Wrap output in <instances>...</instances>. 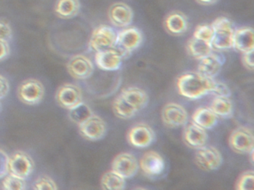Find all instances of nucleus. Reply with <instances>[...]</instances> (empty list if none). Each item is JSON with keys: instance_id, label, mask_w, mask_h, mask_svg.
Wrapping results in <instances>:
<instances>
[{"instance_id": "ddd939ff", "label": "nucleus", "mask_w": 254, "mask_h": 190, "mask_svg": "<svg viewBox=\"0 0 254 190\" xmlns=\"http://www.w3.org/2000/svg\"><path fill=\"white\" fill-rule=\"evenodd\" d=\"M155 139V133L151 126L145 123H139L133 126L127 135L130 145L136 148H146L152 144Z\"/></svg>"}, {"instance_id": "bb28decb", "label": "nucleus", "mask_w": 254, "mask_h": 190, "mask_svg": "<svg viewBox=\"0 0 254 190\" xmlns=\"http://www.w3.org/2000/svg\"><path fill=\"white\" fill-rule=\"evenodd\" d=\"M209 108L218 117L227 118L231 117L233 114V103L229 97L216 96L212 101Z\"/></svg>"}, {"instance_id": "c756f323", "label": "nucleus", "mask_w": 254, "mask_h": 190, "mask_svg": "<svg viewBox=\"0 0 254 190\" xmlns=\"http://www.w3.org/2000/svg\"><path fill=\"white\" fill-rule=\"evenodd\" d=\"M2 186L7 190H23L26 189V180L21 179L14 176L11 174H8L3 178Z\"/></svg>"}, {"instance_id": "5701e85b", "label": "nucleus", "mask_w": 254, "mask_h": 190, "mask_svg": "<svg viewBox=\"0 0 254 190\" xmlns=\"http://www.w3.org/2000/svg\"><path fill=\"white\" fill-rule=\"evenodd\" d=\"M80 10L79 0H57L55 5L56 14L62 19H72L79 13Z\"/></svg>"}, {"instance_id": "dca6fc26", "label": "nucleus", "mask_w": 254, "mask_h": 190, "mask_svg": "<svg viewBox=\"0 0 254 190\" xmlns=\"http://www.w3.org/2000/svg\"><path fill=\"white\" fill-rule=\"evenodd\" d=\"M139 166L147 176H159L164 171L165 161L157 151H149L143 154L139 160Z\"/></svg>"}, {"instance_id": "c85d7f7f", "label": "nucleus", "mask_w": 254, "mask_h": 190, "mask_svg": "<svg viewBox=\"0 0 254 190\" xmlns=\"http://www.w3.org/2000/svg\"><path fill=\"white\" fill-rule=\"evenodd\" d=\"M93 114L91 108L84 102H81L76 106L69 110V119L78 126L84 123Z\"/></svg>"}, {"instance_id": "f8f14e48", "label": "nucleus", "mask_w": 254, "mask_h": 190, "mask_svg": "<svg viewBox=\"0 0 254 190\" xmlns=\"http://www.w3.org/2000/svg\"><path fill=\"white\" fill-rule=\"evenodd\" d=\"M81 135L89 141H96L102 139L107 132L106 123L99 116H90L84 123L78 126Z\"/></svg>"}, {"instance_id": "473e14b6", "label": "nucleus", "mask_w": 254, "mask_h": 190, "mask_svg": "<svg viewBox=\"0 0 254 190\" xmlns=\"http://www.w3.org/2000/svg\"><path fill=\"white\" fill-rule=\"evenodd\" d=\"M33 189L35 190H56L57 184L48 176H41L34 182Z\"/></svg>"}, {"instance_id": "20e7f679", "label": "nucleus", "mask_w": 254, "mask_h": 190, "mask_svg": "<svg viewBox=\"0 0 254 190\" xmlns=\"http://www.w3.org/2000/svg\"><path fill=\"white\" fill-rule=\"evenodd\" d=\"M117 33L109 25H100L93 31L89 42L92 50L98 52L115 48Z\"/></svg>"}, {"instance_id": "a211bd4d", "label": "nucleus", "mask_w": 254, "mask_h": 190, "mask_svg": "<svg viewBox=\"0 0 254 190\" xmlns=\"http://www.w3.org/2000/svg\"><path fill=\"white\" fill-rule=\"evenodd\" d=\"M225 62V57L220 53H209L200 59L197 72L208 78L214 79L221 71Z\"/></svg>"}, {"instance_id": "9b49d317", "label": "nucleus", "mask_w": 254, "mask_h": 190, "mask_svg": "<svg viewBox=\"0 0 254 190\" xmlns=\"http://www.w3.org/2000/svg\"><path fill=\"white\" fill-rule=\"evenodd\" d=\"M163 123L171 128L185 126L188 122V113L183 105L175 102L166 104L162 111Z\"/></svg>"}, {"instance_id": "f03ea898", "label": "nucleus", "mask_w": 254, "mask_h": 190, "mask_svg": "<svg viewBox=\"0 0 254 190\" xmlns=\"http://www.w3.org/2000/svg\"><path fill=\"white\" fill-rule=\"evenodd\" d=\"M213 30L212 45L217 50L233 48L235 28L233 22L227 17L221 16L215 19L211 24Z\"/></svg>"}, {"instance_id": "393cba45", "label": "nucleus", "mask_w": 254, "mask_h": 190, "mask_svg": "<svg viewBox=\"0 0 254 190\" xmlns=\"http://www.w3.org/2000/svg\"><path fill=\"white\" fill-rule=\"evenodd\" d=\"M213 49L212 43L194 38V37L189 41L187 45L189 53L194 59L198 60H200L209 53H212Z\"/></svg>"}, {"instance_id": "0eeeda50", "label": "nucleus", "mask_w": 254, "mask_h": 190, "mask_svg": "<svg viewBox=\"0 0 254 190\" xmlns=\"http://www.w3.org/2000/svg\"><path fill=\"white\" fill-rule=\"evenodd\" d=\"M229 144L230 148L239 154H251L254 152V134L248 128H237L230 135Z\"/></svg>"}, {"instance_id": "4be33fe9", "label": "nucleus", "mask_w": 254, "mask_h": 190, "mask_svg": "<svg viewBox=\"0 0 254 190\" xmlns=\"http://www.w3.org/2000/svg\"><path fill=\"white\" fill-rule=\"evenodd\" d=\"M165 27L168 32L172 35H182L188 30V19L181 12H172L165 19Z\"/></svg>"}, {"instance_id": "7ed1b4c3", "label": "nucleus", "mask_w": 254, "mask_h": 190, "mask_svg": "<svg viewBox=\"0 0 254 190\" xmlns=\"http://www.w3.org/2000/svg\"><path fill=\"white\" fill-rule=\"evenodd\" d=\"M143 41L140 30L134 27H127L117 33L115 48L123 58L127 57L132 52L139 48Z\"/></svg>"}, {"instance_id": "ea45409f", "label": "nucleus", "mask_w": 254, "mask_h": 190, "mask_svg": "<svg viewBox=\"0 0 254 190\" xmlns=\"http://www.w3.org/2000/svg\"><path fill=\"white\" fill-rule=\"evenodd\" d=\"M199 4H203V5H210V4H215L218 0H196Z\"/></svg>"}, {"instance_id": "a878e982", "label": "nucleus", "mask_w": 254, "mask_h": 190, "mask_svg": "<svg viewBox=\"0 0 254 190\" xmlns=\"http://www.w3.org/2000/svg\"><path fill=\"white\" fill-rule=\"evenodd\" d=\"M101 186L103 190H124L126 187V181L124 178L111 170L104 174L101 180Z\"/></svg>"}, {"instance_id": "aec40b11", "label": "nucleus", "mask_w": 254, "mask_h": 190, "mask_svg": "<svg viewBox=\"0 0 254 190\" xmlns=\"http://www.w3.org/2000/svg\"><path fill=\"white\" fill-rule=\"evenodd\" d=\"M233 48L242 53L254 50V29L251 27H243L235 30Z\"/></svg>"}, {"instance_id": "72a5a7b5", "label": "nucleus", "mask_w": 254, "mask_h": 190, "mask_svg": "<svg viewBox=\"0 0 254 190\" xmlns=\"http://www.w3.org/2000/svg\"><path fill=\"white\" fill-rule=\"evenodd\" d=\"M211 93L213 94L215 96H223V97H229L231 95V92L225 83L215 81V80L214 81V86Z\"/></svg>"}, {"instance_id": "f257e3e1", "label": "nucleus", "mask_w": 254, "mask_h": 190, "mask_svg": "<svg viewBox=\"0 0 254 190\" xmlns=\"http://www.w3.org/2000/svg\"><path fill=\"white\" fill-rule=\"evenodd\" d=\"M214 79L208 78L198 72L183 74L177 82L179 93L191 99H199L211 93L214 86Z\"/></svg>"}, {"instance_id": "9d476101", "label": "nucleus", "mask_w": 254, "mask_h": 190, "mask_svg": "<svg viewBox=\"0 0 254 190\" xmlns=\"http://www.w3.org/2000/svg\"><path fill=\"white\" fill-rule=\"evenodd\" d=\"M56 100L62 108L71 109L83 102L81 89L75 85L66 83L58 89Z\"/></svg>"}, {"instance_id": "6e6552de", "label": "nucleus", "mask_w": 254, "mask_h": 190, "mask_svg": "<svg viewBox=\"0 0 254 190\" xmlns=\"http://www.w3.org/2000/svg\"><path fill=\"white\" fill-rule=\"evenodd\" d=\"M223 157L216 148L210 145H203L197 148L195 154V163L204 171L218 169L222 164Z\"/></svg>"}, {"instance_id": "cd10ccee", "label": "nucleus", "mask_w": 254, "mask_h": 190, "mask_svg": "<svg viewBox=\"0 0 254 190\" xmlns=\"http://www.w3.org/2000/svg\"><path fill=\"white\" fill-rule=\"evenodd\" d=\"M113 108L117 117L121 119H130L138 112L136 108L127 103L120 95L113 102Z\"/></svg>"}, {"instance_id": "2eb2a0df", "label": "nucleus", "mask_w": 254, "mask_h": 190, "mask_svg": "<svg viewBox=\"0 0 254 190\" xmlns=\"http://www.w3.org/2000/svg\"><path fill=\"white\" fill-rule=\"evenodd\" d=\"M108 18L115 26L127 28L133 22V11L126 3L116 2L108 10Z\"/></svg>"}, {"instance_id": "4468645a", "label": "nucleus", "mask_w": 254, "mask_h": 190, "mask_svg": "<svg viewBox=\"0 0 254 190\" xmlns=\"http://www.w3.org/2000/svg\"><path fill=\"white\" fill-rule=\"evenodd\" d=\"M66 68L69 74L77 80H86L94 71V65L92 61L82 54L72 56L68 62Z\"/></svg>"}, {"instance_id": "39448f33", "label": "nucleus", "mask_w": 254, "mask_h": 190, "mask_svg": "<svg viewBox=\"0 0 254 190\" xmlns=\"http://www.w3.org/2000/svg\"><path fill=\"white\" fill-rule=\"evenodd\" d=\"M8 174L26 180L33 173L35 162L29 154L23 151H17L9 157Z\"/></svg>"}, {"instance_id": "412c9836", "label": "nucleus", "mask_w": 254, "mask_h": 190, "mask_svg": "<svg viewBox=\"0 0 254 190\" xmlns=\"http://www.w3.org/2000/svg\"><path fill=\"white\" fill-rule=\"evenodd\" d=\"M120 95L138 111L145 108L149 100L146 92L137 87L126 88L123 89Z\"/></svg>"}, {"instance_id": "4c0bfd02", "label": "nucleus", "mask_w": 254, "mask_h": 190, "mask_svg": "<svg viewBox=\"0 0 254 190\" xmlns=\"http://www.w3.org/2000/svg\"><path fill=\"white\" fill-rule=\"evenodd\" d=\"M10 86L8 80L0 74V99H3L9 92Z\"/></svg>"}, {"instance_id": "f704fd0d", "label": "nucleus", "mask_w": 254, "mask_h": 190, "mask_svg": "<svg viewBox=\"0 0 254 190\" xmlns=\"http://www.w3.org/2000/svg\"><path fill=\"white\" fill-rule=\"evenodd\" d=\"M8 163L9 156L3 150L0 149V179L5 178L9 172Z\"/></svg>"}, {"instance_id": "f3484780", "label": "nucleus", "mask_w": 254, "mask_h": 190, "mask_svg": "<svg viewBox=\"0 0 254 190\" xmlns=\"http://www.w3.org/2000/svg\"><path fill=\"white\" fill-rule=\"evenodd\" d=\"M124 58L116 48L96 52L95 61L100 69L104 71H117L121 67Z\"/></svg>"}, {"instance_id": "1a4fd4ad", "label": "nucleus", "mask_w": 254, "mask_h": 190, "mask_svg": "<svg viewBox=\"0 0 254 190\" xmlns=\"http://www.w3.org/2000/svg\"><path fill=\"white\" fill-rule=\"evenodd\" d=\"M139 168L137 160L130 153H121L113 160L112 170L125 179H130L134 177Z\"/></svg>"}, {"instance_id": "7c9ffc66", "label": "nucleus", "mask_w": 254, "mask_h": 190, "mask_svg": "<svg viewBox=\"0 0 254 190\" xmlns=\"http://www.w3.org/2000/svg\"><path fill=\"white\" fill-rule=\"evenodd\" d=\"M254 187V174L253 171L245 172L236 183L238 190H253Z\"/></svg>"}, {"instance_id": "b1692460", "label": "nucleus", "mask_w": 254, "mask_h": 190, "mask_svg": "<svg viewBox=\"0 0 254 190\" xmlns=\"http://www.w3.org/2000/svg\"><path fill=\"white\" fill-rule=\"evenodd\" d=\"M193 123L204 129H212L218 123V117L210 108L201 107L197 108L192 114Z\"/></svg>"}, {"instance_id": "2f4dec72", "label": "nucleus", "mask_w": 254, "mask_h": 190, "mask_svg": "<svg viewBox=\"0 0 254 190\" xmlns=\"http://www.w3.org/2000/svg\"><path fill=\"white\" fill-rule=\"evenodd\" d=\"M192 37L212 43V37H213V30H212L211 25H198L193 33Z\"/></svg>"}, {"instance_id": "e433bc0d", "label": "nucleus", "mask_w": 254, "mask_h": 190, "mask_svg": "<svg viewBox=\"0 0 254 190\" xmlns=\"http://www.w3.org/2000/svg\"><path fill=\"white\" fill-rule=\"evenodd\" d=\"M254 50L243 53V56H242V63L245 65V68H248L250 71H254Z\"/></svg>"}, {"instance_id": "58836bf2", "label": "nucleus", "mask_w": 254, "mask_h": 190, "mask_svg": "<svg viewBox=\"0 0 254 190\" xmlns=\"http://www.w3.org/2000/svg\"><path fill=\"white\" fill-rule=\"evenodd\" d=\"M10 54V46L8 42L0 40V61L6 59Z\"/></svg>"}, {"instance_id": "a19ab883", "label": "nucleus", "mask_w": 254, "mask_h": 190, "mask_svg": "<svg viewBox=\"0 0 254 190\" xmlns=\"http://www.w3.org/2000/svg\"><path fill=\"white\" fill-rule=\"evenodd\" d=\"M2 111V103L0 102V111Z\"/></svg>"}, {"instance_id": "c9c22d12", "label": "nucleus", "mask_w": 254, "mask_h": 190, "mask_svg": "<svg viewBox=\"0 0 254 190\" xmlns=\"http://www.w3.org/2000/svg\"><path fill=\"white\" fill-rule=\"evenodd\" d=\"M13 33L11 26L7 22L0 21V40L9 42L12 38Z\"/></svg>"}, {"instance_id": "423d86ee", "label": "nucleus", "mask_w": 254, "mask_h": 190, "mask_svg": "<svg viewBox=\"0 0 254 190\" xmlns=\"http://www.w3.org/2000/svg\"><path fill=\"white\" fill-rule=\"evenodd\" d=\"M17 94L19 99L23 103L35 105L39 104L44 99L45 89L43 83L39 80L29 79L20 84Z\"/></svg>"}, {"instance_id": "6ab92c4d", "label": "nucleus", "mask_w": 254, "mask_h": 190, "mask_svg": "<svg viewBox=\"0 0 254 190\" xmlns=\"http://www.w3.org/2000/svg\"><path fill=\"white\" fill-rule=\"evenodd\" d=\"M184 139L189 146L197 149L206 145L208 135L206 129H203L192 122L186 126L184 129Z\"/></svg>"}]
</instances>
